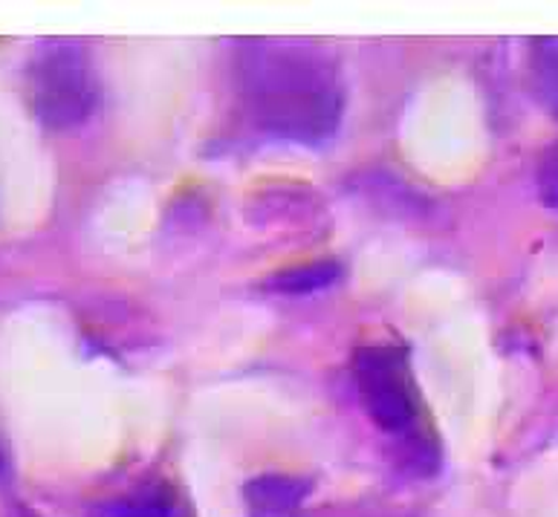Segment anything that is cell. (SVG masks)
<instances>
[{
	"mask_svg": "<svg viewBox=\"0 0 558 517\" xmlns=\"http://www.w3.org/2000/svg\"><path fill=\"white\" fill-rule=\"evenodd\" d=\"M342 275V267L333 263V260H318V263H307V267L287 269V272H278L269 281V290L287 295H310L325 290V286L336 284Z\"/></svg>",
	"mask_w": 558,
	"mask_h": 517,
	"instance_id": "5b68a950",
	"label": "cell"
},
{
	"mask_svg": "<svg viewBox=\"0 0 558 517\" xmlns=\"http://www.w3.org/2000/svg\"><path fill=\"white\" fill-rule=\"evenodd\" d=\"M9 517H35V515H33V512H29V509H15Z\"/></svg>",
	"mask_w": 558,
	"mask_h": 517,
	"instance_id": "52a82bcc",
	"label": "cell"
},
{
	"mask_svg": "<svg viewBox=\"0 0 558 517\" xmlns=\"http://www.w3.org/2000/svg\"><path fill=\"white\" fill-rule=\"evenodd\" d=\"M243 108L260 131L295 143L330 139L342 119L339 73L310 44L250 41L238 52Z\"/></svg>",
	"mask_w": 558,
	"mask_h": 517,
	"instance_id": "6da1fadb",
	"label": "cell"
},
{
	"mask_svg": "<svg viewBox=\"0 0 558 517\" xmlns=\"http://www.w3.org/2000/svg\"><path fill=\"white\" fill-rule=\"evenodd\" d=\"M310 485L295 477L267 475L255 477L246 483L243 494L255 517H287L299 509V503L307 497Z\"/></svg>",
	"mask_w": 558,
	"mask_h": 517,
	"instance_id": "277c9868",
	"label": "cell"
},
{
	"mask_svg": "<svg viewBox=\"0 0 558 517\" xmlns=\"http://www.w3.org/2000/svg\"><path fill=\"white\" fill-rule=\"evenodd\" d=\"M99 517H168V509H162V503L154 501L113 503V506H105Z\"/></svg>",
	"mask_w": 558,
	"mask_h": 517,
	"instance_id": "8992f818",
	"label": "cell"
},
{
	"mask_svg": "<svg viewBox=\"0 0 558 517\" xmlns=\"http://www.w3.org/2000/svg\"><path fill=\"white\" fill-rule=\"evenodd\" d=\"M353 376L367 417L383 431L400 434L417 419V399L405 353L385 344L362 347L353 359Z\"/></svg>",
	"mask_w": 558,
	"mask_h": 517,
	"instance_id": "3957f363",
	"label": "cell"
},
{
	"mask_svg": "<svg viewBox=\"0 0 558 517\" xmlns=\"http://www.w3.org/2000/svg\"><path fill=\"white\" fill-rule=\"evenodd\" d=\"M29 78H33L35 110L56 131L84 122L99 101L90 61H87L82 47H75V44L47 47L35 59Z\"/></svg>",
	"mask_w": 558,
	"mask_h": 517,
	"instance_id": "7a4b0ae2",
	"label": "cell"
}]
</instances>
